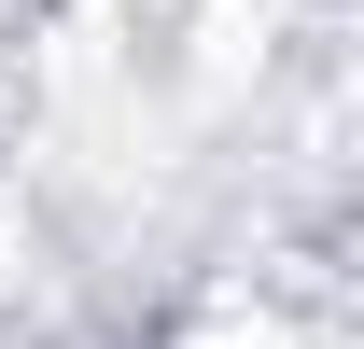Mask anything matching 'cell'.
I'll use <instances>...</instances> for the list:
<instances>
[{
	"label": "cell",
	"instance_id": "obj_1",
	"mask_svg": "<svg viewBox=\"0 0 364 349\" xmlns=\"http://www.w3.org/2000/svg\"><path fill=\"white\" fill-rule=\"evenodd\" d=\"M43 294V210H28V182H0V321Z\"/></svg>",
	"mask_w": 364,
	"mask_h": 349
},
{
	"label": "cell",
	"instance_id": "obj_2",
	"mask_svg": "<svg viewBox=\"0 0 364 349\" xmlns=\"http://www.w3.org/2000/svg\"><path fill=\"white\" fill-rule=\"evenodd\" d=\"M168 349H294V336H280V321H252V307H210V321H182Z\"/></svg>",
	"mask_w": 364,
	"mask_h": 349
},
{
	"label": "cell",
	"instance_id": "obj_3",
	"mask_svg": "<svg viewBox=\"0 0 364 349\" xmlns=\"http://www.w3.org/2000/svg\"><path fill=\"white\" fill-rule=\"evenodd\" d=\"M14 14H28V0H0V28H14Z\"/></svg>",
	"mask_w": 364,
	"mask_h": 349
}]
</instances>
